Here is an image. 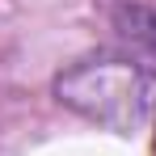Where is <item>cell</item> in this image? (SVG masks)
Listing matches in <instances>:
<instances>
[{
  "label": "cell",
  "instance_id": "2",
  "mask_svg": "<svg viewBox=\"0 0 156 156\" xmlns=\"http://www.w3.org/2000/svg\"><path fill=\"white\" fill-rule=\"evenodd\" d=\"M152 156H156V148H152Z\"/></svg>",
  "mask_w": 156,
  "mask_h": 156
},
{
  "label": "cell",
  "instance_id": "1",
  "mask_svg": "<svg viewBox=\"0 0 156 156\" xmlns=\"http://www.w3.org/2000/svg\"><path fill=\"white\" fill-rule=\"evenodd\" d=\"M55 93L110 131H135L152 110V80L131 59H84L59 76Z\"/></svg>",
  "mask_w": 156,
  "mask_h": 156
}]
</instances>
